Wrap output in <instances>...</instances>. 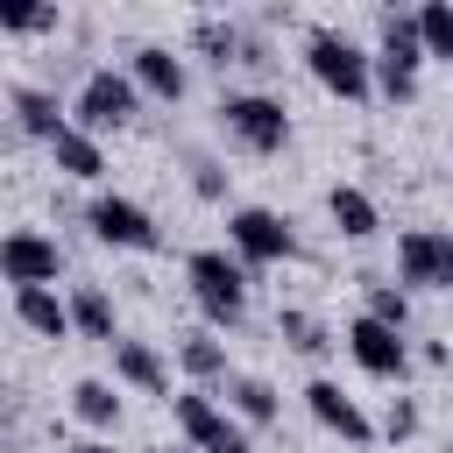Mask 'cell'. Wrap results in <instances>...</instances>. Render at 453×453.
Listing matches in <instances>:
<instances>
[{
  "label": "cell",
  "mask_w": 453,
  "mask_h": 453,
  "mask_svg": "<svg viewBox=\"0 0 453 453\" xmlns=\"http://www.w3.org/2000/svg\"><path fill=\"white\" fill-rule=\"evenodd\" d=\"M85 226H92V241H106V248H127V255H156V248H163V226H156V212H149L142 198H127V191H92V205H85Z\"/></svg>",
  "instance_id": "3957f363"
},
{
  "label": "cell",
  "mask_w": 453,
  "mask_h": 453,
  "mask_svg": "<svg viewBox=\"0 0 453 453\" xmlns=\"http://www.w3.org/2000/svg\"><path fill=\"white\" fill-rule=\"evenodd\" d=\"M127 78H134V92H149V99H163V106H177V99L191 92V71H184V57H177L170 42H142V50L127 57Z\"/></svg>",
  "instance_id": "7c38bea8"
},
{
  "label": "cell",
  "mask_w": 453,
  "mask_h": 453,
  "mask_svg": "<svg viewBox=\"0 0 453 453\" xmlns=\"http://www.w3.org/2000/svg\"><path fill=\"white\" fill-rule=\"evenodd\" d=\"M14 319L42 340H71V297H57L50 283L42 290H14Z\"/></svg>",
  "instance_id": "9a60e30c"
},
{
  "label": "cell",
  "mask_w": 453,
  "mask_h": 453,
  "mask_svg": "<svg viewBox=\"0 0 453 453\" xmlns=\"http://www.w3.org/2000/svg\"><path fill=\"white\" fill-rule=\"evenodd\" d=\"M71 453H113V446H106V439H78Z\"/></svg>",
  "instance_id": "f546056e"
},
{
  "label": "cell",
  "mask_w": 453,
  "mask_h": 453,
  "mask_svg": "<svg viewBox=\"0 0 453 453\" xmlns=\"http://www.w3.org/2000/svg\"><path fill=\"white\" fill-rule=\"evenodd\" d=\"M134 106H142V92H134V78L127 71H113V64H99V71H85V85H78V120L71 127H85L92 142L99 134H113V127H127L134 120Z\"/></svg>",
  "instance_id": "277c9868"
},
{
  "label": "cell",
  "mask_w": 453,
  "mask_h": 453,
  "mask_svg": "<svg viewBox=\"0 0 453 453\" xmlns=\"http://www.w3.org/2000/svg\"><path fill=\"white\" fill-rule=\"evenodd\" d=\"M411 21H418V42H425V57L453 64V0H425Z\"/></svg>",
  "instance_id": "cb8c5ba5"
},
{
  "label": "cell",
  "mask_w": 453,
  "mask_h": 453,
  "mask_svg": "<svg viewBox=\"0 0 453 453\" xmlns=\"http://www.w3.org/2000/svg\"><path fill=\"white\" fill-rule=\"evenodd\" d=\"M418 71H425V42L411 14H382V42H375V85L382 99H418Z\"/></svg>",
  "instance_id": "ba28073f"
},
{
  "label": "cell",
  "mask_w": 453,
  "mask_h": 453,
  "mask_svg": "<svg viewBox=\"0 0 453 453\" xmlns=\"http://www.w3.org/2000/svg\"><path fill=\"white\" fill-rule=\"evenodd\" d=\"M226 248L241 255V269H269V262H290L297 255V234L269 205H234L226 212Z\"/></svg>",
  "instance_id": "8992f818"
},
{
  "label": "cell",
  "mask_w": 453,
  "mask_h": 453,
  "mask_svg": "<svg viewBox=\"0 0 453 453\" xmlns=\"http://www.w3.org/2000/svg\"><path fill=\"white\" fill-rule=\"evenodd\" d=\"M304 411H311L333 439H347V446H368V439H375V418H368L333 375H311V382H304Z\"/></svg>",
  "instance_id": "8fae6325"
},
{
  "label": "cell",
  "mask_w": 453,
  "mask_h": 453,
  "mask_svg": "<svg viewBox=\"0 0 453 453\" xmlns=\"http://www.w3.org/2000/svg\"><path fill=\"white\" fill-rule=\"evenodd\" d=\"M71 411H78L92 432H113V425H120V396H113V382H99V375H85V382L71 389Z\"/></svg>",
  "instance_id": "603a6c76"
},
{
  "label": "cell",
  "mask_w": 453,
  "mask_h": 453,
  "mask_svg": "<svg viewBox=\"0 0 453 453\" xmlns=\"http://www.w3.org/2000/svg\"><path fill=\"white\" fill-rule=\"evenodd\" d=\"M113 375H120L127 389H142V396H163V403L177 396V389H170V361H163L149 340H127V333H120V340H113Z\"/></svg>",
  "instance_id": "5bb4252c"
},
{
  "label": "cell",
  "mask_w": 453,
  "mask_h": 453,
  "mask_svg": "<svg viewBox=\"0 0 453 453\" xmlns=\"http://www.w3.org/2000/svg\"><path fill=\"white\" fill-rule=\"evenodd\" d=\"M219 120H226V134H234L248 156H276V149L290 142V106L269 99V92H226V99H219Z\"/></svg>",
  "instance_id": "5b68a950"
},
{
  "label": "cell",
  "mask_w": 453,
  "mask_h": 453,
  "mask_svg": "<svg viewBox=\"0 0 453 453\" xmlns=\"http://www.w3.org/2000/svg\"><path fill=\"white\" fill-rule=\"evenodd\" d=\"M0 276H7L14 290H42V283H57V276H64V248H57L50 234L21 226V234H7V241H0Z\"/></svg>",
  "instance_id": "30bf717a"
},
{
  "label": "cell",
  "mask_w": 453,
  "mask_h": 453,
  "mask_svg": "<svg viewBox=\"0 0 453 453\" xmlns=\"http://www.w3.org/2000/svg\"><path fill=\"white\" fill-rule=\"evenodd\" d=\"M7 106H14V120H21L35 142H57V134L71 127V113H64V106H57V92H42V85H14V99H7Z\"/></svg>",
  "instance_id": "e0dca14e"
},
{
  "label": "cell",
  "mask_w": 453,
  "mask_h": 453,
  "mask_svg": "<svg viewBox=\"0 0 453 453\" xmlns=\"http://www.w3.org/2000/svg\"><path fill=\"white\" fill-rule=\"evenodd\" d=\"M304 71H311L333 99H347V106H361V99L375 92V57H368L347 28H311V35H304Z\"/></svg>",
  "instance_id": "6da1fadb"
},
{
  "label": "cell",
  "mask_w": 453,
  "mask_h": 453,
  "mask_svg": "<svg viewBox=\"0 0 453 453\" xmlns=\"http://www.w3.org/2000/svg\"><path fill=\"white\" fill-rule=\"evenodd\" d=\"M71 333H85V340H99V347L120 340V326H113V297H106L99 283H78V290H71Z\"/></svg>",
  "instance_id": "ffe728a7"
},
{
  "label": "cell",
  "mask_w": 453,
  "mask_h": 453,
  "mask_svg": "<svg viewBox=\"0 0 453 453\" xmlns=\"http://www.w3.org/2000/svg\"><path fill=\"white\" fill-rule=\"evenodd\" d=\"M439 248H446V226H403L396 234V276H403V290H439Z\"/></svg>",
  "instance_id": "4fadbf2b"
},
{
  "label": "cell",
  "mask_w": 453,
  "mask_h": 453,
  "mask_svg": "<svg viewBox=\"0 0 453 453\" xmlns=\"http://www.w3.org/2000/svg\"><path fill=\"white\" fill-rule=\"evenodd\" d=\"M191 191H198V198H226V177H219L212 156H191Z\"/></svg>",
  "instance_id": "f1b7e54d"
},
{
  "label": "cell",
  "mask_w": 453,
  "mask_h": 453,
  "mask_svg": "<svg viewBox=\"0 0 453 453\" xmlns=\"http://www.w3.org/2000/svg\"><path fill=\"white\" fill-rule=\"evenodd\" d=\"M184 283H191V297H198V311L212 319V326H241L248 319V269H241V255H226V248H191L184 255Z\"/></svg>",
  "instance_id": "7a4b0ae2"
},
{
  "label": "cell",
  "mask_w": 453,
  "mask_h": 453,
  "mask_svg": "<svg viewBox=\"0 0 453 453\" xmlns=\"http://www.w3.org/2000/svg\"><path fill=\"white\" fill-rule=\"evenodd\" d=\"M50 156H57V170L78 177V184H99V177H106V149H99L85 127H64V134L50 142Z\"/></svg>",
  "instance_id": "d6986e66"
},
{
  "label": "cell",
  "mask_w": 453,
  "mask_h": 453,
  "mask_svg": "<svg viewBox=\"0 0 453 453\" xmlns=\"http://www.w3.org/2000/svg\"><path fill=\"white\" fill-rule=\"evenodd\" d=\"M226 411L241 425H276V382L262 375H226Z\"/></svg>",
  "instance_id": "7402d4cb"
},
{
  "label": "cell",
  "mask_w": 453,
  "mask_h": 453,
  "mask_svg": "<svg viewBox=\"0 0 453 453\" xmlns=\"http://www.w3.org/2000/svg\"><path fill=\"white\" fill-rule=\"evenodd\" d=\"M191 50H205L219 71H226V64H262V50H255V42H248L234 21H219V14H205V21L191 28Z\"/></svg>",
  "instance_id": "2e32d148"
},
{
  "label": "cell",
  "mask_w": 453,
  "mask_h": 453,
  "mask_svg": "<svg viewBox=\"0 0 453 453\" xmlns=\"http://www.w3.org/2000/svg\"><path fill=\"white\" fill-rule=\"evenodd\" d=\"M163 453H191V446H163Z\"/></svg>",
  "instance_id": "4dcf8cb0"
},
{
  "label": "cell",
  "mask_w": 453,
  "mask_h": 453,
  "mask_svg": "<svg viewBox=\"0 0 453 453\" xmlns=\"http://www.w3.org/2000/svg\"><path fill=\"white\" fill-rule=\"evenodd\" d=\"M326 219H333L347 241H368V234L382 226V212H375V198H368L361 184H333V191H326Z\"/></svg>",
  "instance_id": "ac0fdd59"
},
{
  "label": "cell",
  "mask_w": 453,
  "mask_h": 453,
  "mask_svg": "<svg viewBox=\"0 0 453 453\" xmlns=\"http://www.w3.org/2000/svg\"><path fill=\"white\" fill-rule=\"evenodd\" d=\"M57 28V7L42 0H0V35H50Z\"/></svg>",
  "instance_id": "484cf974"
},
{
  "label": "cell",
  "mask_w": 453,
  "mask_h": 453,
  "mask_svg": "<svg viewBox=\"0 0 453 453\" xmlns=\"http://www.w3.org/2000/svg\"><path fill=\"white\" fill-rule=\"evenodd\" d=\"M170 418H177V432H184L191 453H248V425L234 411H219L205 389H177L170 396Z\"/></svg>",
  "instance_id": "52a82bcc"
},
{
  "label": "cell",
  "mask_w": 453,
  "mask_h": 453,
  "mask_svg": "<svg viewBox=\"0 0 453 453\" xmlns=\"http://www.w3.org/2000/svg\"><path fill=\"white\" fill-rule=\"evenodd\" d=\"M177 368L191 375V389L226 382V340H212V333H184V340H177Z\"/></svg>",
  "instance_id": "44dd1931"
},
{
  "label": "cell",
  "mask_w": 453,
  "mask_h": 453,
  "mask_svg": "<svg viewBox=\"0 0 453 453\" xmlns=\"http://www.w3.org/2000/svg\"><path fill=\"white\" fill-rule=\"evenodd\" d=\"M418 396H389V418H382V439H418Z\"/></svg>",
  "instance_id": "83f0119b"
},
{
  "label": "cell",
  "mask_w": 453,
  "mask_h": 453,
  "mask_svg": "<svg viewBox=\"0 0 453 453\" xmlns=\"http://www.w3.org/2000/svg\"><path fill=\"white\" fill-rule=\"evenodd\" d=\"M347 354H354V368L375 375V382H403V375H411V340L389 333V326H375L368 311L347 319Z\"/></svg>",
  "instance_id": "9c48e42d"
},
{
  "label": "cell",
  "mask_w": 453,
  "mask_h": 453,
  "mask_svg": "<svg viewBox=\"0 0 453 453\" xmlns=\"http://www.w3.org/2000/svg\"><path fill=\"white\" fill-rule=\"evenodd\" d=\"M276 340H290V347H297V354H311V361L333 347V333H326L311 311H297V304H283V311H276Z\"/></svg>",
  "instance_id": "d4e9b609"
},
{
  "label": "cell",
  "mask_w": 453,
  "mask_h": 453,
  "mask_svg": "<svg viewBox=\"0 0 453 453\" xmlns=\"http://www.w3.org/2000/svg\"><path fill=\"white\" fill-rule=\"evenodd\" d=\"M368 319L389 326V333H403L411 326V290L403 283H368Z\"/></svg>",
  "instance_id": "4316f807"
}]
</instances>
